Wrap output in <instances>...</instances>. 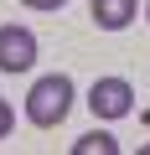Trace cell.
I'll return each mask as SVG.
<instances>
[{"label": "cell", "mask_w": 150, "mask_h": 155, "mask_svg": "<svg viewBox=\"0 0 150 155\" xmlns=\"http://www.w3.org/2000/svg\"><path fill=\"white\" fill-rule=\"evenodd\" d=\"M67 109H72V78H67V72H47V78L31 83V93H26V119H31L36 129H57V124L67 119Z\"/></svg>", "instance_id": "1"}, {"label": "cell", "mask_w": 150, "mask_h": 155, "mask_svg": "<svg viewBox=\"0 0 150 155\" xmlns=\"http://www.w3.org/2000/svg\"><path fill=\"white\" fill-rule=\"evenodd\" d=\"M88 109H93V119H124V114H135L129 78H98L88 88Z\"/></svg>", "instance_id": "2"}, {"label": "cell", "mask_w": 150, "mask_h": 155, "mask_svg": "<svg viewBox=\"0 0 150 155\" xmlns=\"http://www.w3.org/2000/svg\"><path fill=\"white\" fill-rule=\"evenodd\" d=\"M36 67V31L31 26H0V72H31Z\"/></svg>", "instance_id": "3"}, {"label": "cell", "mask_w": 150, "mask_h": 155, "mask_svg": "<svg viewBox=\"0 0 150 155\" xmlns=\"http://www.w3.org/2000/svg\"><path fill=\"white\" fill-rule=\"evenodd\" d=\"M88 11H93V26L98 31H124L140 5H135V0H88Z\"/></svg>", "instance_id": "4"}, {"label": "cell", "mask_w": 150, "mask_h": 155, "mask_svg": "<svg viewBox=\"0 0 150 155\" xmlns=\"http://www.w3.org/2000/svg\"><path fill=\"white\" fill-rule=\"evenodd\" d=\"M72 155H119V140L104 134V129H93V134H83V140H72Z\"/></svg>", "instance_id": "5"}, {"label": "cell", "mask_w": 150, "mask_h": 155, "mask_svg": "<svg viewBox=\"0 0 150 155\" xmlns=\"http://www.w3.org/2000/svg\"><path fill=\"white\" fill-rule=\"evenodd\" d=\"M11 124H16V114H11V104H5V98H0V140L11 134Z\"/></svg>", "instance_id": "6"}, {"label": "cell", "mask_w": 150, "mask_h": 155, "mask_svg": "<svg viewBox=\"0 0 150 155\" xmlns=\"http://www.w3.org/2000/svg\"><path fill=\"white\" fill-rule=\"evenodd\" d=\"M26 5H31V11H62L67 0H26Z\"/></svg>", "instance_id": "7"}, {"label": "cell", "mask_w": 150, "mask_h": 155, "mask_svg": "<svg viewBox=\"0 0 150 155\" xmlns=\"http://www.w3.org/2000/svg\"><path fill=\"white\" fill-rule=\"evenodd\" d=\"M145 21H150V0H145Z\"/></svg>", "instance_id": "8"}]
</instances>
